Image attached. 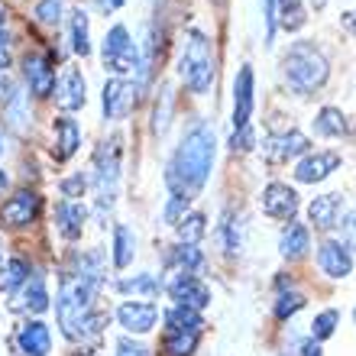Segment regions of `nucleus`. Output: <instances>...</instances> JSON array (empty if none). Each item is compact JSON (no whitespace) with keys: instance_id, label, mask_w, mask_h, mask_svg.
Masks as SVG:
<instances>
[{"instance_id":"32","label":"nucleus","mask_w":356,"mask_h":356,"mask_svg":"<svg viewBox=\"0 0 356 356\" xmlns=\"http://www.w3.org/2000/svg\"><path fill=\"white\" fill-rule=\"evenodd\" d=\"M275 13L282 17V26L285 29H301L305 26V7H301V0H275Z\"/></svg>"},{"instance_id":"50","label":"nucleus","mask_w":356,"mask_h":356,"mask_svg":"<svg viewBox=\"0 0 356 356\" xmlns=\"http://www.w3.org/2000/svg\"><path fill=\"white\" fill-rule=\"evenodd\" d=\"M3 88H7V81H3V85H0V97H10V94H3Z\"/></svg>"},{"instance_id":"40","label":"nucleus","mask_w":356,"mask_h":356,"mask_svg":"<svg viewBox=\"0 0 356 356\" xmlns=\"http://www.w3.org/2000/svg\"><path fill=\"white\" fill-rule=\"evenodd\" d=\"M62 195L68 197V201H75V197H81L85 195V188H88V178L81 175V172H78V175H72V178H65V181H62Z\"/></svg>"},{"instance_id":"33","label":"nucleus","mask_w":356,"mask_h":356,"mask_svg":"<svg viewBox=\"0 0 356 356\" xmlns=\"http://www.w3.org/2000/svg\"><path fill=\"white\" fill-rule=\"evenodd\" d=\"M169 263L178 266V272H195L197 266L204 263V256H201V250H197L195 243H181V246H175V250H172Z\"/></svg>"},{"instance_id":"43","label":"nucleus","mask_w":356,"mask_h":356,"mask_svg":"<svg viewBox=\"0 0 356 356\" xmlns=\"http://www.w3.org/2000/svg\"><path fill=\"white\" fill-rule=\"evenodd\" d=\"M230 146H234V152H246V149H253V130L250 127H243V130H234V140H230Z\"/></svg>"},{"instance_id":"3","label":"nucleus","mask_w":356,"mask_h":356,"mask_svg":"<svg viewBox=\"0 0 356 356\" xmlns=\"http://www.w3.org/2000/svg\"><path fill=\"white\" fill-rule=\"evenodd\" d=\"M282 68H285V81H289V88L291 91H298V94L318 91L330 75L327 58L321 56L311 42H295V46L285 52V58H282Z\"/></svg>"},{"instance_id":"25","label":"nucleus","mask_w":356,"mask_h":356,"mask_svg":"<svg viewBox=\"0 0 356 356\" xmlns=\"http://www.w3.org/2000/svg\"><path fill=\"white\" fill-rule=\"evenodd\" d=\"M201 343V330H165L162 350L169 356H191Z\"/></svg>"},{"instance_id":"18","label":"nucleus","mask_w":356,"mask_h":356,"mask_svg":"<svg viewBox=\"0 0 356 356\" xmlns=\"http://www.w3.org/2000/svg\"><path fill=\"white\" fill-rule=\"evenodd\" d=\"M340 156L337 152H314V156H305L295 169V178L305 181V185H314V181H324L330 172H337Z\"/></svg>"},{"instance_id":"21","label":"nucleus","mask_w":356,"mask_h":356,"mask_svg":"<svg viewBox=\"0 0 356 356\" xmlns=\"http://www.w3.org/2000/svg\"><path fill=\"white\" fill-rule=\"evenodd\" d=\"M81 146V130L72 117H58L56 120V146H52V156L56 162H68Z\"/></svg>"},{"instance_id":"49","label":"nucleus","mask_w":356,"mask_h":356,"mask_svg":"<svg viewBox=\"0 0 356 356\" xmlns=\"http://www.w3.org/2000/svg\"><path fill=\"white\" fill-rule=\"evenodd\" d=\"M3 188H7V172L0 169V195H3Z\"/></svg>"},{"instance_id":"2","label":"nucleus","mask_w":356,"mask_h":356,"mask_svg":"<svg viewBox=\"0 0 356 356\" xmlns=\"http://www.w3.org/2000/svg\"><path fill=\"white\" fill-rule=\"evenodd\" d=\"M101 282L94 279H81L75 272H68L62 279L58 289V301H56V318L58 327L68 340H88L94 337L104 324V314L94 311V298H97Z\"/></svg>"},{"instance_id":"46","label":"nucleus","mask_w":356,"mask_h":356,"mask_svg":"<svg viewBox=\"0 0 356 356\" xmlns=\"http://www.w3.org/2000/svg\"><path fill=\"white\" fill-rule=\"evenodd\" d=\"M301 356H321L318 340H308V343H301Z\"/></svg>"},{"instance_id":"22","label":"nucleus","mask_w":356,"mask_h":356,"mask_svg":"<svg viewBox=\"0 0 356 356\" xmlns=\"http://www.w3.org/2000/svg\"><path fill=\"white\" fill-rule=\"evenodd\" d=\"M340 207H343V197H340V195H321V197H314V201H311V207H308L311 224L318 227V230H330V227L337 224Z\"/></svg>"},{"instance_id":"36","label":"nucleus","mask_w":356,"mask_h":356,"mask_svg":"<svg viewBox=\"0 0 356 356\" xmlns=\"http://www.w3.org/2000/svg\"><path fill=\"white\" fill-rule=\"evenodd\" d=\"M62 10H65V0H39L36 3V19L39 23H46V26H58Z\"/></svg>"},{"instance_id":"11","label":"nucleus","mask_w":356,"mask_h":356,"mask_svg":"<svg viewBox=\"0 0 356 356\" xmlns=\"http://www.w3.org/2000/svg\"><path fill=\"white\" fill-rule=\"evenodd\" d=\"M117 321L130 334H149L156 327V321H159V308L152 301H123L117 308Z\"/></svg>"},{"instance_id":"45","label":"nucleus","mask_w":356,"mask_h":356,"mask_svg":"<svg viewBox=\"0 0 356 356\" xmlns=\"http://www.w3.org/2000/svg\"><path fill=\"white\" fill-rule=\"evenodd\" d=\"M97 13H113V10H120L123 7V0H88Z\"/></svg>"},{"instance_id":"37","label":"nucleus","mask_w":356,"mask_h":356,"mask_svg":"<svg viewBox=\"0 0 356 356\" xmlns=\"http://www.w3.org/2000/svg\"><path fill=\"white\" fill-rule=\"evenodd\" d=\"M305 308V295H298V291H289V295H279V301H275V318L285 321L291 318L295 311Z\"/></svg>"},{"instance_id":"28","label":"nucleus","mask_w":356,"mask_h":356,"mask_svg":"<svg viewBox=\"0 0 356 356\" xmlns=\"http://www.w3.org/2000/svg\"><path fill=\"white\" fill-rule=\"evenodd\" d=\"M314 133L318 136H343L347 133V117L340 107H321L314 117Z\"/></svg>"},{"instance_id":"38","label":"nucleus","mask_w":356,"mask_h":356,"mask_svg":"<svg viewBox=\"0 0 356 356\" xmlns=\"http://www.w3.org/2000/svg\"><path fill=\"white\" fill-rule=\"evenodd\" d=\"M224 246L230 256L240 253V220H234L230 214H227V224H224Z\"/></svg>"},{"instance_id":"13","label":"nucleus","mask_w":356,"mask_h":356,"mask_svg":"<svg viewBox=\"0 0 356 356\" xmlns=\"http://www.w3.org/2000/svg\"><path fill=\"white\" fill-rule=\"evenodd\" d=\"M88 101V85H85V75L78 72V68H68L65 75L58 78L56 85V104L62 111H81Z\"/></svg>"},{"instance_id":"10","label":"nucleus","mask_w":356,"mask_h":356,"mask_svg":"<svg viewBox=\"0 0 356 356\" xmlns=\"http://www.w3.org/2000/svg\"><path fill=\"white\" fill-rule=\"evenodd\" d=\"M39 211H42V197H39V191H26V188H23V191H17V195L3 204L0 220H3L7 227H26L39 217Z\"/></svg>"},{"instance_id":"31","label":"nucleus","mask_w":356,"mask_h":356,"mask_svg":"<svg viewBox=\"0 0 356 356\" xmlns=\"http://www.w3.org/2000/svg\"><path fill=\"white\" fill-rule=\"evenodd\" d=\"M175 230H178V240L181 243H195L197 246V240L204 236V230H207V220H204V214H188V217H181L175 224Z\"/></svg>"},{"instance_id":"12","label":"nucleus","mask_w":356,"mask_h":356,"mask_svg":"<svg viewBox=\"0 0 356 356\" xmlns=\"http://www.w3.org/2000/svg\"><path fill=\"white\" fill-rule=\"evenodd\" d=\"M263 211L275 220H291V217L298 214V195H295V188L282 185V181H272L266 185L263 191Z\"/></svg>"},{"instance_id":"34","label":"nucleus","mask_w":356,"mask_h":356,"mask_svg":"<svg viewBox=\"0 0 356 356\" xmlns=\"http://www.w3.org/2000/svg\"><path fill=\"white\" fill-rule=\"evenodd\" d=\"M337 324H340V314L334 308L321 311L318 318H314V324H311V337H314V340H327L330 334L337 330Z\"/></svg>"},{"instance_id":"48","label":"nucleus","mask_w":356,"mask_h":356,"mask_svg":"<svg viewBox=\"0 0 356 356\" xmlns=\"http://www.w3.org/2000/svg\"><path fill=\"white\" fill-rule=\"evenodd\" d=\"M3 19H7V3L0 0V26H3Z\"/></svg>"},{"instance_id":"23","label":"nucleus","mask_w":356,"mask_h":356,"mask_svg":"<svg viewBox=\"0 0 356 356\" xmlns=\"http://www.w3.org/2000/svg\"><path fill=\"white\" fill-rule=\"evenodd\" d=\"M279 250L285 259H305L311 250V234L305 224H289L279 236Z\"/></svg>"},{"instance_id":"16","label":"nucleus","mask_w":356,"mask_h":356,"mask_svg":"<svg viewBox=\"0 0 356 356\" xmlns=\"http://www.w3.org/2000/svg\"><path fill=\"white\" fill-rule=\"evenodd\" d=\"M17 347L23 356H49L52 350V334L42 321H26L17 330Z\"/></svg>"},{"instance_id":"20","label":"nucleus","mask_w":356,"mask_h":356,"mask_svg":"<svg viewBox=\"0 0 356 356\" xmlns=\"http://www.w3.org/2000/svg\"><path fill=\"white\" fill-rule=\"evenodd\" d=\"M85 220H88V207L81 201H62L56 207V224H58V234L65 240H78L81 230H85Z\"/></svg>"},{"instance_id":"41","label":"nucleus","mask_w":356,"mask_h":356,"mask_svg":"<svg viewBox=\"0 0 356 356\" xmlns=\"http://www.w3.org/2000/svg\"><path fill=\"white\" fill-rule=\"evenodd\" d=\"M117 356H152V350H149V347H143L140 340L123 337L120 343H117Z\"/></svg>"},{"instance_id":"4","label":"nucleus","mask_w":356,"mask_h":356,"mask_svg":"<svg viewBox=\"0 0 356 356\" xmlns=\"http://www.w3.org/2000/svg\"><path fill=\"white\" fill-rule=\"evenodd\" d=\"M178 72H181L185 85L195 94L211 91V81H214V52H211V42H207V36L201 29H188L185 33Z\"/></svg>"},{"instance_id":"42","label":"nucleus","mask_w":356,"mask_h":356,"mask_svg":"<svg viewBox=\"0 0 356 356\" xmlns=\"http://www.w3.org/2000/svg\"><path fill=\"white\" fill-rule=\"evenodd\" d=\"M340 236H343V246L347 250H356V211H350L340 224Z\"/></svg>"},{"instance_id":"6","label":"nucleus","mask_w":356,"mask_h":356,"mask_svg":"<svg viewBox=\"0 0 356 356\" xmlns=\"http://www.w3.org/2000/svg\"><path fill=\"white\" fill-rule=\"evenodd\" d=\"M104 68H111L117 78H127L140 68V52H136V42L130 39V29L127 26H111L107 36H104Z\"/></svg>"},{"instance_id":"35","label":"nucleus","mask_w":356,"mask_h":356,"mask_svg":"<svg viewBox=\"0 0 356 356\" xmlns=\"http://www.w3.org/2000/svg\"><path fill=\"white\" fill-rule=\"evenodd\" d=\"M159 101L162 104H156V113H152V130L159 133H165L169 130V113H172V88H162V94H159Z\"/></svg>"},{"instance_id":"8","label":"nucleus","mask_w":356,"mask_h":356,"mask_svg":"<svg viewBox=\"0 0 356 356\" xmlns=\"http://www.w3.org/2000/svg\"><path fill=\"white\" fill-rule=\"evenodd\" d=\"M136 91L140 88L127 81V78H111L104 85V117L107 120H123L136 107Z\"/></svg>"},{"instance_id":"52","label":"nucleus","mask_w":356,"mask_h":356,"mask_svg":"<svg viewBox=\"0 0 356 356\" xmlns=\"http://www.w3.org/2000/svg\"><path fill=\"white\" fill-rule=\"evenodd\" d=\"M353 324H356V311H353Z\"/></svg>"},{"instance_id":"15","label":"nucleus","mask_w":356,"mask_h":356,"mask_svg":"<svg viewBox=\"0 0 356 356\" xmlns=\"http://www.w3.org/2000/svg\"><path fill=\"white\" fill-rule=\"evenodd\" d=\"M13 295H17L13 305H10L13 311H33V314L49 311V289H46V279H42V275H29Z\"/></svg>"},{"instance_id":"27","label":"nucleus","mask_w":356,"mask_h":356,"mask_svg":"<svg viewBox=\"0 0 356 356\" xmlns=\"http://www.w3.org/2000/svg\"><path fill=\"white\" fill-rule=\"evenodd\" d=\"M201 327H204L201 311L185 308V305H172L165 311V330H201Z\"/></svg>"},{"instance_id":"19","label":"nucleus","mask_w":356,"mask_h":356,"mask_svg":"<svg viewBox=\"0 0 356 356\" xmlns=\"http://www.w3.org/2000/svg\"><path fill=\"white\" fill-rule=\"evenodd\" d=\"M318 263H321V269L327 272L330 279H347L350 269H353V256H350V250L343 243H337V240H327V243L321 246Z\"/></svg>"},{"instance_id":"39","label":"nucleus","mask_w":356,"mask_h":356,"mask_svg":"<svg viewBox=\"0 0 356 356\" xmlns=\"http://www.w3.org/2000/svg\"><path fill=\"white\" fill-rule=\"evenodd\" d=\"M188 201L191 197H185V195H172L169 197V204H165V224H172L175 227L181 217H185V207H188Z\"/></svg>"},{"instance_id":"5","label":"nucleus","mask_w":356,"mask_h":356,"mask_svg":"<svg viewBox=\"0 0 356 356\" xmlns=\"http://www.w3.org/2000/svg\"><path fill=\"white\" fill-rule=\"evenodd\" d=\"M120 159H123V136L113 133L94 149V188H97V214H111L117 181H120Z\"/></svg>"},{"instance_id":"9","label":"nucleus","mask_w":356,"mask_h":356,"mask_svg":"<svg viewBox=\"0 0 356 356\" xmlns=\"http://www.w3.org/2000/svg\"><path fill=\"white\" fill-rule=\"evenodd\" d=\"M23 78L36 97H49L56 91V68H52V58L46 52H29L23 58Z\"/></svg>"},{"instance_id":"47","label":"nucleus","mask_w":356,"mask_h":356,"mask_svg":"<svg viewBox=\"0 0 356 356\" xmlns=\"http://www.w3.org/2000/svg\"><path fill=\"white\" fill-rule=\"evenodd\" d=\"M343 23H347V29L356 33V13H343Z\"/></svg>"},{"instance_id":"26","label":"nucleus","mask_w":356,"mask_h":356,"mask_svg":"<svg viewBox=\"0 0 356 356\" xmlns=\"http://www.w3.org/2000/svg\"><path fill=\"white\" fill-rule=\"evenodd\" d=\"M68 26H72V49H75V56H91V29H88V13L81 7L72 10V19H68Z\"/></svg>"},{"instance_id":"14","label":"nucleus","mask_w":356,"mask_h":356,"mask_svg":"<svg viewBox=\"0 0 356 356\" xmlns=\"http://www.w3.org/2000/svg\"><path fill=\"white\" fill-rule=\"evenodd\" d=\"M253 117V68L243 65L234 81V130L250 127Z\"/></svg>"},{"instance_id":"24","label":"nucleus","mask_w":356,"mask_h":356,"mask_svg":"<svg viewBox=\"0 0 356 356\" xmlns=\"http://www.w3.org/2000/svg\"><path fill=\"white\" fill-rule=\"evenodd\" d=\"M136 256V236L127 224H117L113 227V266L117 269H127Z\"/></svg>"},{"instance_id":"44","label":"nucleus","mask_w":356,"mask_h":356,"mask_svg":"<svg viewBox=\"0 0 356 356\" xmlns=\"http://www.w3.org/2000/svg\"><path fill=\"white\" fill-rule=\"evenodd\" d=\"M10 68V33L0 26V72Z\"/></svg>"},{"instance_id":"29","label":"nucleus","mask_w":356,"mask_h":356,"mask_svg":"<svg viewBox=\"0 0 356 356\" xmlns=\"http://www.w3.org/2000/svg\"><path fill=\"white\" fill-rule=\"evenodd\" d=\"M117 289H120L123 295H146V298H152V295L162 291V282L156 279L152 272H140V275H130V279H120Z\"/></svg>"},{"instance_id":"17","label":"nucleus","mask_w":356,"mask_h":356,"mask_svg":"<svg viewBox=\"0 0 356 356\" xmlns=\"http://www.w3.org/2000/svg\"><path fill=\"white\" fill-rule=\"evenodd\" d=\"M301 152H308V136L298 130H289V133H275L266 140V156L272 162H289Z\"/></svg>"},{"instance_id":"51","label":"nucleus","mask_w":356,"mask_h":356,"mask_svg":"<svg viewBox=\"0 0 356 356\" xmlns=\"http://www.w3.org/2000/svg\"><path fill=\"white\" fill-rule=\"evenodd\" d=\"M0 156H3V140H0Z\"/></svg>"},{"instance_id":"7","label":"nucleus","mask_w":356,"mask_h":356,"mask_svg":"<svg viewBox=\"0 0 356 356\" xmlns=\"http://www.w3.org/2000/svg\"><path fill=\"white\" fill-rule=\"evenodd\" d=\"M165 291L172 295L175 305H185V308L204 311L207 305H211V289L197 279L195 272H175L169 279V285H165Z\"/></svg>"},{"instance_id":"30","label":"nucleus","mask_w":356,"mask_h":356,"mask_svg":"<svg viewBox=\"0 0 356 356\" xmlns=\"http://www.w3.org/2000/svg\"><path fill=\"white\" fill-rule=\"evenodd\" d=\"M29 275H33V272H29L26 259L13 256V259H7V263L0 266V289H3V291H17L19 285L29 279Z\"/></svg>"},{"instance_id":"1","label":"nucleus","mask_w":356,"mask_h":356,"mask_svg":"<svg viewBox=\"0 0 356 356\" xmlns=\"http://www.w3.org/2000/svg\"><path fill=\"white\" fill-rule=\"evenodd\" d=\"M211 165H214V130L204 120H195L185 130L169 169H165V185L172 195L191 197L204 188Z\"/></svg>"}]
</instances>
